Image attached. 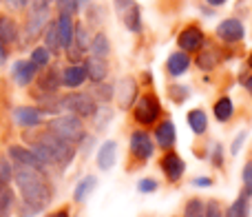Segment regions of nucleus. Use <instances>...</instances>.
<instances>
[{"label":"nucleus","mask_w":252,"mask_h":217,"mask_svg":"<svg viewBox=\"0 0 252 217\" xmlns=\"http://www.w3.org/2000/svg\"><path fill=\"white\" fill-rule=\"evenodd\" d=\"M13 180H16L18 193H20V200H22L20 217L38 215L51 204L53 186L44 171H35L22 164H13Z\"/></svg>","instance_id":"obj_1"},{"label":"nucleus","mask_w":252,"mask_h":217,"mask_svg":"<svg viewBox=\"0 0 252 217\" xmlns=\"http://www.w3.org/2000/svg\"><path fill=\"white\" fill-rule=\"evenodd\" d=\"M27 140H29V148L44 162L47 169L49 166H56V169L64 171L75 157V144L66 142V140L49 133V131H42V133L33 135V138H27Z\"/></svg>","instance_id":"obj_2"},{"label":"nucleus","mask_w":252,"mask_h":217,"mask_svg":"<svg viewBox=\"0 0 252 217\" xmlns=\"http://www.w3.org/2000/svg\"><path fill=\"white\" fill-rule=\"evenodd\" d=\"M47 131L58 138L66 140L71 144H80L87 140V131H84V122L82 117L66 113V115H56L53 120L47 122Z\"/></svg>","instance_id":"obj_3"},{"label":"nucleus","mask_w":252,"mask_h":217,"mask_svg":"<svg viewBox=\"0 0 252 217\" xmlns=\"http://www.w3.org/2000/svg\"><path fill=\"white\" fill-rule=\"evenodd\" d=\"M133 117L139 126H155L157 120L161 117V105H159V98L155 93H144L135 100L133 107Z\"/></svg>","instance_id":"obj_4"},{"label":"nucleus","mask_w":252,"mask_h":217,"mask_svg":"<svg viewBox=\"0 0 252 217\" xmlns=\"http://www.w3.org/2000/svg\"><path fill=\"white\" fill-rule=\"evenodd\" d=\"M62 108L73 115L82 117V120H89V117H95L97 113V102L91 93H84V91H71L62 98Z\"/></svg>","instance_id":"obj_5"},{"label":"nucleus","mask_w":252,"mask_h":217,"mask_svg":"<svg viewBox=\"0 0 252 217\" xmlns=\"http://www.w3.org/2000/svg\"><path fill=\"white\" fill-rule=\"evenodd\" d=\"M128 153L135 160V164H144L153 157L155 153V140L148 133L146 129H135L130 133V142H128Z\"/></svg>","instance_id":"obj_6"},{"label":"nucleus","mask_w":252,"mask_h":217,"mask_svg":"<svg viewBox=\"0 0 252 217\" xmlns=\"http://www.w3.org/2000/svg\"><path fill=\"white\" fill-rule=\"evenodd\" d=\"M115 9H118V16L122 18V22L126 25V29L139 34L142 31V11H139V4L135 0H113Z\"/></svg>","instance_id":"obj_7"},{"label":"nucleus","mask_w":252,"mask_h":217,"mask_svg":"<svg viewBox=\"0 0 252 217\" xmlns=\"http://www.w3.org/2000/svg\"><path fill=\"white\" fill-rule=\"evenodd\" d=\"M159 169H161V173H164L166 182L177 184L179 180L184 178V173H186V162L175 151H164V155H161V160H159Z\"/></svg>","instance_id":"obj_8"},{"label":"nucleus","mask_w":252,"mask_h":217,"mask_svg":"<svg viewBox=\"0 0 252 217\" xmlns=\"http://www.w3.org/2000/svg\"><path fill=\"white\" fill-rule=\"evenodd\" d=\"M49 20H51V18H49V9H29V13H27V25H25L27 42L38 38V36L47 29Z\"/></svg>","instance_id":"obj_9"},{"label":"nucleus","mask_w":252,"mask_h":217,"mask_svg":"<svg viewBox=\"0 0 252 217\" xmlns=\"http://www.w3.org/2000/svg\"><path fill=\"white\" fill-rule=\"evenodd\" d=\"M9 160L13 162V164H22V166H29V169H35V171H44L47 173V166H44V162L40 160L38 155H35L31 148L27 146H9Z\"/></svg>","instance_id":"obj_10"},{"label":"nucleus","mask_w":252,"mask_h":217,"mask_svg":"<svg viewBox=\"0 0 252 217\" xmlns=\"http://www.w3.org/2000/svg\"><path fill=\"white\" fill-rule=\"evenodd\" d=\"M153 140L159 148L164 151H173L175 142H177V131H175V124L170 120H161L155 124V133H153Z\"/></svg>","instance_id":"obj_11"},{"label":"nucleus","mask_w":252,"mask_h":217,"mask_svg":"<svg viewBox=\"0 0 252 217\" xmlns=\"http://www.w3.org/2000/svg\"><path fill=\"white\" fill-rule=\"evenodd\" d=\"M177 44L184 53H195L204 47V31L199 27H186V29L179 34Z\"/></svg>","instance_id":"obj_12"},{"label":"nucleus","mask_w":252,"mask_h":217,"mask_svg":"<svg viewBox=\"0 0 252 217\" xmlns=\"http://www.w3.org/2000/svg\"><path fill=\"white\" fill-rule=\"evenodd\" d=\"M42 113H40L38 107H16L13 108V120L16 124L25 126V129H35V126L42 124Z\"/></svg>","instance_id":"obj_13"},{"label":"nucleus","mask_w":252,"mask_h":217,"mask_svg":"<svg viewBox=\"0 0 252 217\" xmlns=\"http://www.w3.org/2000/svg\"><path fill=\"white\" fill-rule=\"evenodd\" d=\"M38 71L40 69L31 60H18L11 69V75H13V80H16L18 87H29V84L35 80Z\"/></svg>","instance_id":"obj_14"},{"label":"nucleus","mask_w":252,"mask_h":217,"mask_svg":"<svg viewBox=\"0 0 252 217\" xmlns=\"http://www.w3.org/2000/svg\"><path fill=\"white\" fill-rule=\"evenodd\" d=\"M244 25H241L237 18H226V20L219 22L217 27V36L223 40V42H239L244 38Z\"/></svg>","instance_id":"obj_15"},{"label":"nucleus","mask_w":252,"mask_h":217,"mask_svg":"<svg viewBox=\"0 0 252 217\" xmlns=\"http://www.w3.org/2000/svg\"><path fill=\"white\" fill-rule=\"evenodd\" d=\"M58 25V36H60V44L64 51H69L71 44H73V36H75V22H73V16L69 13H60L56 20Z\"/></svg>","instance_id":"obj_16"},{"label":"nucleus","mask_w":252,"mask_h":217,"mask_svg":"<svg viewBox=\"0 0 252 217\" xmlns=\"http://www.w3.org/2000/svg\"><path fill=\"white\" fill-rule=\"evenodd\" d=\"M84 80H87V69H84V62L82 65H69L62 69V87L71 89V91H75V89H80L84 84Z\"/></svg>","instance_id":"obj_17"},{"label":"nucleus","mask_w":252,"mask_h":217,"mask_svg":"<svg viewBox=\"0 0 252 217\" xmlns=\"http://www.w3.org/2000/svg\"><path fill=\"white\" fill-rule=\"evenodd\" d=\"M35 102H38V108L42 115H60V111H64L62 108V98H58L56 93H42L38 91L35 93Z\"/></svg>","instance_id":"obj_18"},{"label":"nucleus","mask_w":252,"mask_h":217,"mask_svg":"<svg viewBox=\"0 0 252 217\" xmlns=\"http://www.w3.org/2000/svg\"><path fill=\"white\" fill-rule=\"evenodd\" d=\"M84 69H87V78L91 80L93 84H100L106 80V75H109V65H106V60H100V58H89V60H84Z\"/></svg>","instance_id":"obj_19"},{"label":"nucleus","mask_w":252,"mask_h":217,"mask_svg":"<svg viewBox=\"0 0 252 217\" xmlns=\"http://www.w3.org/2000/svg\"><path fill=\"white\" fill-rule=\"evenodd\" d=\"M188 69H190V56H188V53H184V51L170 53L168 60H166V71H168L173 78L184 75Z\"/></svg>","instance_id":"obj_20"},{"label":"nucleus","mask_w":252,"mask_h":217,"mask_svg":"<svg viewBox=\"0 0 252 217\" xmlns=\"http://www.w3.org/2000/svg\"><path fill=\"white\" fill-rule=\"evenodd\" d=\"M62 87V71L51 67V69H44V73L38 78V89L42 93H56Z\"/></svg>","instance_id":"obj_21"},{"label":"nucleus","mask_w":252,"mask_h":217,"mask_svg":"<svg viewBox=\"0 0 252 217\" xmlns=\"http://www.w3.org/2000/svg\"><path fill=\"white\" fill-rule=\"evenodd\" d=\"M115 153H118V144H115L113 140L104 142V144L100 146V151H97V166H100L102 171L113 169V164H115Z\"/></svg>","instance_id":"obj_22"},{"label":"nucleus","mask_w":252,"mask_h":217,"mask_svg":"<svg viewBox=\"0 0 252 217\" xmlns=\"http://www.w3.org/2000/svg\"><path fill=\"white\" fill-rule=\"evenodd\" d=\"M0 42H2L4 47L18 42V25H16V20L9 16H0Z\"/></svg>","instance_id":"obj_23"},{"label":"nucleus","mask_w":252,"mask_h":217,"mask_svg":"<svg viewBox=\"0 0 252 217\" xmlns=\"http://www.w3.org/2000/svg\"><path fill=\"white\" fill-rule=\"evenodd\" d=\"M89 51H91L93 58H100V60H106L111 53V42L109 38H106V34H95L91 40V44H89Z\"/></svg>","instance_id":"obj_24"},{"label":"nucleus","mask_w":252,"mask_h":217,"mask_svg":"<svg viewBox=\"0 0 252 217\" xmlns=\"http://www.w3.org/2000/svg\"><path fill=\"white\" fill-rule=\"evenodd\" d=\"M44 49H47L51 56L62 51V44H60V36H58V25L56 20H49L47 29H44Z\"/></svg>","instance_id":"obj_25"},{"label":"nucleus","mask_w":252,"mask_h":217,"mask_svg":"<svg viewBox=\"0 0 252 217\" xmlns=\"http://www.w3.org/2000/svg\"><path fill=\"white\" fill-rule=\"evenodd\" d=\"M188 124H190L195 135H204L206 129H208V117H206L204 108H192V111H188Z\"/></svg>","instance_id":"obj_26"},{"label":"nucleus","mask_w":252,"mask_h":217,"mask_svg":"<svg viewBox=\"0 0 252 217\" xmlns=\"http://www.w3.org/2000/svg\"><path fill=\"white\" fill-rule=\"evenodd\" d=\"M135 100H137V84H135V80L128 78L120 87V107L130 108V105H135Z\"/></svg>","instance_id":"obj_27"},{"label":"nucleus","mask_w":252,"mask_h":217,"mask_svg":"<svg viewBox=\"0 0 252 217\" xmlns=\"http://www.w3.org/2000/svg\"><path fill=\"white\" fill-rule=\"evenodd\" d=\"M95 186H97L95 175H87V178H82L78 182V186H75V191H73V200L75 202H84L93 191H95Z\"/></svg>","instance_id":"obj_28"},{"label":"nucleus","mask_w":252,"mask_h":217,"mask_svg":"<svg viewBox=\"0 0 252 217\" xmlns=\"http://www.w3.org/2000/svg\"><path fill=\"white\" fill-rule=\"evenodd\" d=\"M248 215H250V197L246 193H241L230 204V209L223 213V217H248Z\"/></svg>","instance_id":"obj_29"},{"label":"nucleus","mask_w":252,"mask_h":217,"mask_svg":"<svg viewBox=\"0 0 252 217\" xmlns=\"http://www.w3.org/2000/svg\"><path fill=\"white\" fill-rule=\"evenodd\" d=\"M232 111H235V107H232L230 98H219L213 105V113L217 117V122H228L232 117Z\"/></svg>","instance_id":"obj_30"},{"label":"nucleus","mask_w":252,"mask_h":217,"mask_svg":"<svg viewBox=\"0 0 252 217\" xmlns=\"http://www.w3.org/2000/svg\"><path fill=\"white\" fill-rule=\"evenodd\" d=\"M206 202L201 197H188L184 204V217H204Z\"/></svg>","instance_id":"obj_31"},{"label":"nucleus","mask_w":252,"mask_h":217,"mask_svg":"<svg viewBox=\"0 0 252 217\" xmlns=\"http://www.w3.org/2000/svg\"><path fill=\"white\" fill-rule=\"evenodd\" d=\"M89 44H91V40H89V34H87V29H84V25H75V36H73V44H71V47L87 53Z\"/></svg>","instance_id":"obj_32"},{"label":"nucleus","mask_w":252,"mask_h":217,"mask_svg":"<svg viewBox=\"0 0 252 217\" xmlns=\"http://www.w3.org/2000/svg\"><path fill=\"white\" fill-rule=\"evenodd\" d=\"M113 84H106V82H100L95 84V91H93V98H95V102H102V105H109L111 100H113Z\"/></svg>","instance_id":"obj_33"},{"label":"nucleus","mask_w":252,"mask_h":217,"mask_svg":"<svg viewBox=\"0 0 252 217\" xmlns=\"http://www.w3.org/2000/svg\"><path fill=\"white\" fill-rule=\"evenodd\" d=\"M31 62H33L38 69H44V67L51 62V53H49L44 47H35L33 51H31Z\"/></svg>","instance_id":"obj_34"},{"label":"nucleus","mask_w":252,"mask_h":217,"mask_svg":"<svg viewBox=\"0 0 252 217\" xmlns=\"http://www.w3.org/2000/svg\"><path fill=\"white\" fill-rule=\"evenodd\" d=\"M53 2L58 4V9H60V13H69V16H73V13H78V9H80L78 0H53Z\"/></svg>","instance_id":"obj_35"},{"label":"nucleus","mask_w":252,"mask_h":217,"mask_svg":"<svg viewBox=\"0 0 252 217\" xmlns=\"http://www.w3.org/2000/svg\"><path fill=\"white\" fill-rule=\"evenodd\" d=\"M204 217H223L221 202H217V200H210V202H206Z\"/></svg>","instance_id":"obj_36"},{"label":"nucleus","mask_w":252,"mask_h":217,"mask_svg":"<svg viewBox=\"0 0 252 217\" xmlns=\"http://www.w3.org/2000/svg\"><path fill=\"white\" fill-rule=\"evenodd\" d=\"M244 193L248 197L252 195V160H248L244 166Z\"/></svg>","instance_id":"obj_37"},{"label":"nucleus","mask_w":252,"mask_h":217,"mask_svg":"<svg viewBox=\"0 0 252 217\" xmlns=\"http://www.w3.org/2000/svg\"><path fill=\"white\" fill-rule=\"evenodd\" d=\"M0 180L4 184H9L13 180V166H9L7 157H0Z\"/></svg>","instance_id":"obj_38"},{"label":"nucleus","mask_w":252,"mask_h":217,"mask_svg":"<svg viewBox=\"0 0 252 217\" xmlns=\"http://www.w3.org/2000/svg\"><path fill=\"white\" fill-rule=\"evenodd\" d=\"M137 188H139V193H155L157 191V182L153 178H144V180H139Z\"/></svg>","instance_id":"obj_39"},{"label":"nucleus","mask_w":252,"mask_h":217,"mask_svg":"<svg viewBox=\"0 0 252 217\" xmlns=\"http://www.w3.org/2000/svg\"><path fill=\"white\" fill-rule=\"evenodd\" d=\"M199 67H204V69H213L215 67V62H217V56H215L213 51L210 53H204V56H199Z\"/></svg>","instance_id":"obj_40"},{"label":"nucleus","mask_w":252,"mask_h":217,"mask_svg":"<svg viewBox=\"0 0 252 217\" xmlns=\"http://www.w3.org/2000/svg\"><path fill=\"white\" fill-rule=\"evenodd\" d=\"M213 164L215 166H221L223 164V148H221V144H217V146H215V151H213Z\"/></svg>","instance_id":"obj_41"},{"label":"nucleus","mask_w":252,"mask_h":217,"mask_svg":"<svg viewBox=\"0 0 252 217\" xmlns=\"http://www.w3.org/2000/svg\"><path fill=\"white\" fill-rule=\"evenodd\" d=\"M53 0H31L29 2V9H49L51 7Z\"/></svg>","instance_id":"obj_42"},{"label":"nucleus","mask_w":252,"mask_h":217,"mask_svg":"<svg viewBox=\"0 0 252 217\" xmlns=\"http://www.w3.org/2000/svg\"><path fill=\"white\" fill-rule=\"evenodd\" d=\"M47 217H71V213H69V209H66V206H62V209H58V211H53V213H49Z\"/></svg>","instance_id":"obj_43"},{"label":"nucleus","mask_w":252,"mask_h":217,"mask_svg":"<svg viewBox=\"0 0 252 217\" xmlns=\"http://www.w3.org/2000/svg\"><path fill=\"white\" fill-rule=\"evenodd\" d=\"M244 138H246V135L241 133V135H239V140H235V142H232V155H237V151L241 148V144H244Z\"/></svg>","instance_id":"obj_44"},{"label":"nucleus","mask_w":252,"mask_h":217,"mask_svg":"<svg viewBox=\"0 0 252 217\" xmlns=\"http://www.w3.org/2000/svg\"><path fill=\"white\" fill-rule=\"evenodd\" d=\"M192 184H195V186H210V184H213V182H210L208 178H197Z\"/></svg>","instance_id":"obj_45"},{"label":"nucleus","mask_w":252,"mask_h":217,"mask_svg":"<svg viewBox=\"0 0 252 217\" xmlns=\"http://www.w3.org/2000/svg\"><path fill=\"white\" fill-rule=\"evenodd\" d=\"M4 62H7V49H4V44L0 42V67H2Z\"/></svg>","instance_id":"obj_46"},{"label":"nucleus","mask_w":252,"mask_h":217,"mask_svg":"<svg viewBox=\"0 0 252 217\" xmlns=\"http://www.w3.org/2000/svg\"><path fill=\"white\" fill-rule=\"evenodd\" d=\"M4 4L9 9H20V0H4Z\"/></svg>","instance_id":"obj_47"},{"label":"nucleus","mask_w":252,"mask_h":217,"mask_svg":"<svg viewBox=\"0 0 252 217\" xmlns=\"http://www.w3.org/2000/svg\"><path fill=\"white\" fill-rule=\"evenodd\" d=\"M206 2H208V4H213V7H219V4H223V2H226V0H206Z\"/></svg>","instance_id":"obj_48"},{"label":"nucleus","mask_w":252,"mask_h":217,"mask_svg":"<svg viewBox=\"0 0 252 217\" xmlns=\"http://www.w3.org/2000/svg\"><path fill=\"white\" fill-rule=\"evenodd\" d=\"M246 89H248V93H250V96H252V75H250V78H248V80H246Z\"/></svg>","instance_id":"obj_49"},{"label":"nucleus","mask_w":252,"mask_h":217,"mask_svg":"<svg viewBox=\"0 0 252 217\" xmlns=\"http://www.w3.org/2000/svg\"><path fill=\"white\" fill-rule=\"evenodd\" d=\"M29 2H31V0H20V9H25V7H29Z\"/></svg>","instance_id":"obj_50"},{"label":"nucleus","mask_w":252,"mask_h":217,"mask_svg":"<svg viewBox=\"0 0 252 217\" xmlns=\"http://www.w3.org/2000/svg\"><path fill=\"white\" fill-rule=\"evenodd\" d=\"M248 67L252 69V51H250V56H248Z\"/></svg>","instance_id":"obj_51"},{"label":"nucleus","mask_w":252,"mask_h":217,"mask_svg":"<svg viewBox=\"0 0 252 217\" xmlns=\"http://www.w3.org/2000/svg\"><path fill=\"white\" fill-rule=\"evenodd\" d=\"M82 2H89V0H78V4H82Z\"/></svg>","instance_id":"obj_52"}]
</instances>
